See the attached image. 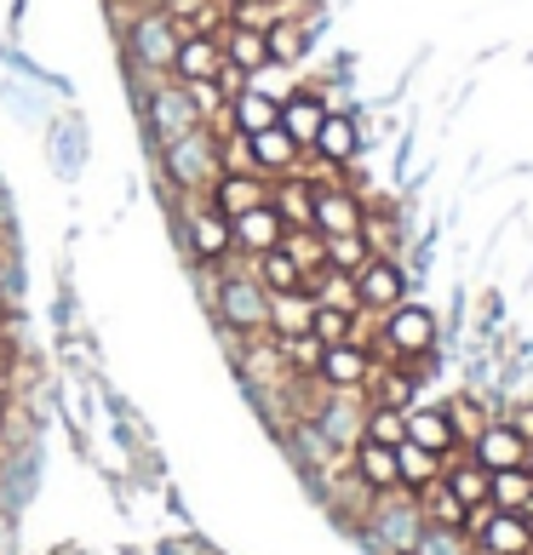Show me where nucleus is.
Listing matches in <instances>:
<instances>
[{
  "label": "nucleus",
  "mask_w": 533,
  "mask_h": 555,
  "mask_svg": "<svg viewBox=\"0 0 533 555\" xmlns=\"http://www.w3.org/2000/svg\"><path fill=\"white\" fill-rule=\"evenodd\" d=\"M127 64L132 75L143 80H167L173 75V57H178V40H183V24L167 17L161 7H143L138 17H127Z\"/></svg>",
  "instance_id": "obj_1"
},
{
  "label": "nucleus",
  "mask_w": 533,
  "mask_h": 555,
  "mask_svg": "<svg viewBox=\"0 0 533 555\" xmlns=\"http://www.w3.org/2000/svg\"><path fill=\"white\" fill-rule=\"evenodd\" d=\"M213 315H218V326H230L236 338H264L270 333V293H264V281L253 270H230V275H218Z\"/></svg>",
  "instance_id": "obj_2"
},
{
  "label": "nucleus",
  "mask_w": 533,
  "mask_h": 555,
  "mask_svg": "<svg viewBox=\"0 0 533 555\" xmlns=\"http://www.w3.org/2000/svg\"><path fill=\"white\" fill-rule=\"evenodd\" d=\"M161 172H167L173 190H190V195H207L213 178L224 172L218 167V132L213 127H195L173 143H161Z\"/></svg>",
  "instance_id": "obj_3"
},
{
  "label": "nucleus",
  "mask_w": 533,
  "mask_h": 555,
  "mask_svg": "<svg viewBox=\"0 0 533 555\" xmlns=\"http://www.w3.org/2000/svg\"><path fill=\"white\" fill-rule=\"evenodd\" d=\"M178 235H183V253H190L201 270H224V263L236 258V230L207 195H195L190 207L178 212Z\"/></svg>",
  "instance_id": "obj_4"
},
{
  "label": "nucleus",
  "mask_w": 533,
  "mask_h": 555,
  "mask_svg": "<svg viewBox=\"0 0 533 555\" xmlns=\"http://www.w3.org/2000/svg\"><path fill=\"white\" fill-rule=\"evenodd\" d=\"M424 532V509L414 492H379L373 499V516H367V544H373L379 555H414Z\"/></svg>",
  "instance_id": "obj_5"
},
{
  "label": "nucleus",
  "mask_w": 533,
  "mask_h": 555,
  "mask_svg": "<svg viewBox=\"0 0 533 555\" xmlns=\"http://www.w3.org/2000/svg\"><path fill=\"white\" fill-rule=\"evenodd\" d=\"M143 120H150L155 150L183 138V132H195V127H207V115H201V104H195V87H183V80H173V75L150 80V92H143Z\"/></svg>",
  "instance_id": "obj_6"
},
{
  "label": "nucleus",
  "mask_w": 533,
  "mask_h": 555,
  "mask_svg": "<svg viewBox=\"0 0 533 555\" xmlns=\"http://www.w3.org/2000/svg\"><path fill=\"white\" fill-rule=\"evenodd\" d=\"M430 349H436V315L424 310V304H396V310H384V326H379V356L391 361H424Z\"/></svg>",
  "instance_id": "obj_7"
},
{
  "label": "nucleus",
  "mask_w": 533,
  "mask_h": 555,
  "mask_svg": "<svg viewBox=\"0 0 533 555\" xmlns=\"http://www.w3.org/2000/svg\"><path fill=\"white\" fill-rule=\"evenodd\" d=\"M351 286H356V310L384 315V310H396V304L407 298V270H402L391 253H373V258H367L361 270L351 275Z\"/></svg>",
  "instance_id": "obj_8"
},
{
  "label": "nucleus",
  "mask_w": 533,
  "mask_h": 555,
  "mask_svg": "<svg viewBox=\"0 0 533 555\" xmlns=\"http://www.w3.org/2000/svg\"><path fill=\"white\" fill-rule=\"evenodd\" d=\"M361 218H367L361 190H351V183H339V178H316V218H310V230L351 235V230H361Z\"/></svg>",
  "instance_id": "obj_9"
},
{
  "label": "nucleus",
  "mask_w": 533,
  "mask_h": 555,
  "mask_svg": "<svg viewBox=\"0 0 533 555\" xmlns=\"http://www.w3.org/2000/svg\"><path fill=\"white\" fill-rule=\"evenodd\" d=\"M373 349H367L361 338L351 344H327L321 349V366H316V384L321 389H367V378H373Z\"/></svg>",
  "instance_id": "obj_10"
},
{
  "label": "nucleus",
  "mask_w": 533,
  "mask_h": 555,
  "mask_svg": "<svg viewBox=\"0 0 533 555\" xmlns=\"http://www.w3.org/2000/svg\"><path fill=\"white\" fill-rule=\"evenodd\" d=\"M321 424V436L333 441L339 452H351L361 441V424H367V406H361V389H327V401L310 413Z\"/></svg>",
  "instance_id": "obj_11"
},
{
  "label": "nucleus",
  "mask_w": 533,
  "mask_h": 555,
  "mask_svg": "<svg viewBox=\"0 0 533 555\" xmlns=\"http://www.w3.org/2000/svg\"><path fill=\"white\" fill-rule=\"evenodd\" d=\"M310 160H321L327 172H344L351 160H361V127H356L351 109H327L321 132L310 143Z\"/></svg>",
  "instance_id": "obj_12"
},
{
  "label": "nucleus",
  "mask_w": 533,
  "mask_h": 555,
  "mask_svg": "<svg viewBox=\"0 0 533 555\" xmlns=\"http://www.w3.org/2000/svg\"><path fill=\"white\" fill-rule=\"evenodd\" d=\"M218 69H224V40L201 35V29H183L178 57H173V80H183V87H207V80H218Z\"/></svg>",
  "instance_id": "obj_13"
},
{
  "label": "nucleus",
  "mask_w": 533,
  "mask_h": 555,
  "mask_svg": "<svg viewBox=\"0 0 533 555\" xmlns=\"http://www.w3.org/2000/svg\"><path fill=\"white\" fill-rule=\"evenodd\" d=\"M327 92H316V87H293L281 98V132L299 143L304 155H310V143H316V132H321V120H327Z\"/></svg>",
  "instance_id": "obj_14"
},
{
  "label": "nucleus",
  "mask_w": 533,
  "mask_h": 555,
  "mask_svg": "<svg viewBox=\"0 0 533 555\" xmlns=\"http://www.w3.org/2000/svg\"><path fill=\"white\" fill-rule=\"evenodd\" d=\"M230 230H236V253L253 263L258 253H276V246L287 241V218L276 212V201H264V207L230 218Z\"/></svg>",
  "instance_id": "obj_15"
},
{
  "label": "nucleus",
  "mask_w": 533,
  "mask_h": 555,
  "mask_svg": "<svg viewBox=\"0 0 533 555\" xmlns=\"http://www.w3.org/2000/svg\"><path fill=\"white\" fill-rule=\"evenodd\" d=\"M270 183H276V178H264V172H218L213 190H207V201H213L224 218H241V212H253V207H264V201H270Z\"/></svg>",
  "instance_id": "obj_16"
},
{
  "label": "nucleus",
  "mask_w": 533,
  "mask_h": 555,
  "mask_svg": "<svg viewBox=\"0 0 533 555\" xmlns=\"http://www.w3.org/2000/svg\"><path fill=\"white\" fill-rule=\"evenodd\" d=\"M224 127L241 132V138H258V132L281 127V98H270L264 87H248L241 98H230V104H224Z\"/></svg>",
  "instance_id": "obj_17"
},
{
  "label": "nucleus",
  "mask_w": 533,
  "mask_h": 555,
  "mask_svg": "<svg viewBox=\"0 0 533 555\" xmlns=\"http://www.w3.org/2000/svg\"><path fill=\"white\" fill-rule=\"evenodd\" d=\"M470 459H477L487 476H494V469H517L528 459V441L510 424H482V436L470 441Z\"/></svg>",
  "instance_id": "obj_18"
},
{
  "label": "nucleus",
  "mask_w": 533,
  "mask_h": 555,
  "mask_svg": "<svg viewBox=\"0 0 533 555\" xmlns=\"http://www.w3.org/2000/svg\"><path fill=\"white\" fill-rule=\"evenodd\" d=\"M351 476L373 492V499H379V492H396V447H379V441L361 436L351 447Z\"/></svg>",
  "instance_id": "obj_19"
},
{
  "label": "nucleus",
  "mask_w": 533,
  "mask_h": 555,
  "mask_svg": "<svg viewBox=\"0 0 533 555\" xmlns=\"http://www.w3.org/2000/svg\"><path fill=\"white\" fill-rule=\"evenodd\" d=\"M248 150H253V172H264V178H287V172L304 167V150H299V143L287 138L281 127L248 138Z\"/></svg>",
  "instance_id": "obj_20"
},
{
  "label": "nucleus",
  "mask_w": 533,
  "mask_h": 555,
  "mask_svg": "<svg viewBox=\"0 0 533 555\" xmlns=\"http://www.w3.org/2000/svg\"><path fill=\"white\" fill-rule=\"evenodd\" d=\"M218 40H224V57H230L236 69L258 75L264 64H270V47H264V24H248V17H230V29H224Z\"/></svg>",
  "instance_id": "obj_21"
},
{
  "label": "nucleus",
  "mask_w": 533,
  "mask_h": 555,
  "mask_svg": "<svg viewBox=\"0 0 533 555\" xmlns=\"http://www.w3.org/2000/svg\"><path fill=\"white\" fill-rule=\"evenodd\" d=\"M407 441H419V447L447 459V452L459 447V429L447 418V406H407Z\"/></svg>",
  "instance_id": "obj_22"
},
{
  "label": "nucleus",
  "mask_w": 533,
  "mask_h": 555,
  "mask_svg": "<svg viewBox=\"0 0 533 555\" xmlns=\"http://www.w3.org/2000/svg\"><path fill=\"white\" fill-rule=\"evenodd\" d=\"M487 555H533V521L517 516V509H494V521L477 539Z\"/></svg>",
  "instance_id": "obj_23"
},
{
  "label": "nucleus",
  "mask_w": 533,
  "mask_h": 555,
  "mask_svg": "<svg viewBox=\"0 0 533 555\" xmlns=\"http://www.w3.org/2000/svg\"><path fill=\"white\" fill-rule=\"evenodd\" d=\"M310 315H316V293H310V286H299V293H270V338L310 333Z\"/></svg>",
  "instance_id": "obj_24"
},
{
  "label": "nucleus",
  "mask_w": 533,
  "mask_h": 555,
  "mask_svg": "<svg viewBox=\"0 0 533 555\" xmlns=\"http://www.w3.org/2000/svg\"><path fill=\"white\" fill-rule=\"evenodd\" d=\"M361 396H373L367 406H396V413H407V406H414V396H419V373L414 366H373V378H367V389Z\"/></svg>",
  "instance_id": "obj_25"
},
{
  "label": "nucleus",
  "mask_w": 533,
  "mask_h": 555,
  "mask_svg": "<svg viewBox=\"0 0 533 555\" xmlns=\"http://www.w3.org/2000/svg\"><path fill=\"white\" fill-rule=\"evenodd\" d=\"M430 481H442V452H430V447H419V441H402V447H396V487L419 499Z\"/></svg>",
  "instance_id": "obj_26"
},
{
  "label": "nucleus",
  "mask_w": 533,
  "mask_h": 555,
  "mask_svg": "<svg viewBox=\"0 0 533 555\" xmlns=\"http://www.w3.org/2000/svg\"><path fill=\"white\" fill-rule=\"evenodd\" d=\"M419 509H424V527H447V532H465V516H470V504L447 481H430L419 492Z\"/></svg>",
  "instance_id": "obj_27"
},
{
  "label": "nucleus",
  "mask_w": 533,
  "mask_h": 555,
  "mask_svg": "<svg viewBox=\"0 0 533 555\" xmlns=\"http://www.w3.org/2000/svg\"><path fill=\"white\" fill-rule=\"evenodd\" d=\"M264 47H270V64L293 69L299 57L310 52V29H304L299 17H270V24H264Z\"/></svg>",
  "instance_id": "obj_28"
},
{
  "label": "nucleus",
  "mask_w": 533,
  "mask_h": 555,
  "mask_svg": "<svg viewBox=\"0 0 533 555\" xmlns=\"http://www.w3.org/2000/svg\"><path fill=\"white\" fill-rule=\"evenodd\" d=\"M248 270L264 281V293H299V286L310 281V275L299 270V258L287 253V246H276V253H258V258L248 263Z\"/></svg>",
  "instance_id": "obj_29"
},
{
  "label": "nucleus",
  "mask_w": 533,
  "mask_h": 555,
  "mask_svg": "<svg viewBox=\"0 0 533 555\" xmlns=\"http://www.w3.org/2000/svg\"><path fill=\"white\" fill-rule=\"evenodd\" d=\"M356 304H327V298H316V315H310V333L321 338V344H351L356 338Z\"/></svg>",
  "instance_id": "obj_30"
},
{
  "label": "nucleus",
  "mask_w": 533,
  "mask_h": 555,
  "mask_svg": "<svg viewBox=\"0 0 533 555\" xmlns=\"http://www.w3.org/2000/svg\"><path fill=\"white\" fill-rule=\"evenodd\" d=\"M367 258H373V246H367L361 230H351V235H327V270H333V275H356Z\"/></svg>",
  "instance_id": "obj_31"
},
{
  "label": "nucleus",
  "mask_w": 533,
  "mask_h": 555,
  "mask_svg": "<svg viewBox=\"0 0 533 555\" xmlns=\"http://www.w3.org/2000/svg\"><path fill=\"white\" fill-rule=\"evenodd\" d=\"M487 499H494V509H517V516H522V504L533 499V476H528L522 464H517V469H494Z\"/></svg>",
  "instance_id": "obj_32"
},
{
  "label": "nucleus",
  "mask_w": 533,
  "mask_h": 555,
  "mask_svg": "<svg viewBox=\"0 0 533 555\" xmlns=\"http://www.w3.org/2000/svg\"><path fill=\"white\" fill-rule=\"evenodd\" d=\"M361 235H367V246H373V253H391V258H396V246H402V218H396L391 207H367Z\"/></svg>",
  "instance_id": "obj_33"
},
{
  "label": "nucleus",
  "mask_w": 533,
  "mask_h": 555,
  "mask_svg": "<svg viewBox=\"0 0 533 555\" xmlns=\"http://www.w3.org/2000/svg\"><path fill=\"white\" fill-rule=\"evenodd\" d=\"M281 246L299 258L304 275H321V270H327V235H321V230H287Z\"/></svg>",
  "instance_id": "obj_34"
},
{
  "label": "nucleus",
  "mask_w": 533,
  "mask_h": 555,
  "mask_svg": "<svg viewBox=\"0 0 533 555\" xmlns=\"http://www.w3.org/2000/svg\"><path fill=\"white\" fill-rule=\"evenodd\" d=\"M361 436L379 441V447H402L407 441V413H396V406H367Z\"/></svg>",
  "instance_id": "obj_35"
},
{
  "label": "nucleus",
  "mask_w": 533,
  "mask_h": 555,
  "mask_svg": "<svg viewBox=\"0 0 533 555\" xmlns=\"http://www.w3.org/2000/svg\"><path fill=\"white\" fill-rule=\"evenodd\" d=\"M293 447H299V459L310 464V469H321V464H333V441L321 436V424L316 418H299V429H293Z\"/></svg>",
  "instance_id": "obj_36"
},
{
  "label": "nucleus",
  "mask_w": 533,
  "mask_h": 555,
  "mask_svg": "<svg viewBox=\"0 0 533 555\" xmlns=\"http://www.w3.org/2000/svg\"><path fill=\"white\" fill-rule=\"evenodd\" d=\"M465 550H470L465 532H447V527H424L414 544V555H465Z\"/></svg>",
  "instance_id": "obj_37"
},
{
  "label": "nucleus",
  "mask_w": 533,
  "mask_h": 555,
  "mask_svg": "<svg viewBox=\"0 0 533 555\" xmlns=\"http://www.w3.org/2000/svg\"><path fill=\"white\" fill-rule=\"evenodd\" d=\"M447 418H454V429H459V436H470V441H477L482 436V413H477V401H470V396H454V401H447Z\"/></svg>",
  "instance_id": "obj_38"
},
{
  "label": "nucleus",
  "mask_w": 533,
  "mask_h": 555,
  "mask_svg": "<svg viewBox=\"0 0 533 555\" xmlns=\"http://www.w3.org/2000/svg\"><path fill=\"white\" fill-rule=\"evenodd\" d=\"M155 7H161V12H167V17H178V24H183V29H195V24H201V17H207V12L218 7V0H155Z\"/></svg>",
  "instance_id": "obj_39"
},
{
  "label": "nucleus",
  "mask_w": 533,
  "mask_h": 555,
  "mask_svg": "<svg viewBox=\"0 0 533 555\" xmlns=\"http://www.w3.org/2000/svg\"><path fill=\"white\" fill-rule=\"evenodd\" d=\"M213 87H218V98H224V104H230V98H241V92L253 87V75H248V69H236L230 57H224V69H218V80H213Z\"/></svg>",
  "instance_id": "obj_40"
},
{
  "label": "nucleus",
  "mask_w": 533,
  "mask_h": 555,
  "mask_svg": "<svg viewBox=\"0 0 533 555\" xmlns=\"http://www.w3.org/2000/svg\"><path fill=\"white\" fill-rule=\"evenodd\" d=\"M510 429H517L522 441H533V406H517V418H510Z\"/></svg>",
  "instance_id": "obj_41"
},
{
  "label": "nucleus",
  "mask_w": 533,
  "mask_h": 555,
  "mask_svg": "<svg viewBox=\"0 0 533 555\" xmlns=\"http://www.w3.org/2000/svg\"><path fill=\"white\" fill-rule=\"evenodd\" d=\"M12 406H17V396H12V378L0 373V424H7V413H12Z\"/></svg>",
  "instance_id": "obj_42"
},
{
  "label": "nucleus",
  "mask_w": 533,
  "mask_h": 555,
  "mask_svg": "<svg viewBox=\"0 0 533 555\" xmlns=\"http://www.w3.org/2000/svg\"><path fill=\"white\" fill-rule=\"evenodd\" d=\"M230 7V17H253V7H264V0H224Z\"/></svg>",
  "instance_id": "obj_43"
},
{
  "label": "nucleus",
  "mask_w": 533,
  "mask_h": 555,
  "mask_svg": "<svg viewBox=\"0 0 533 555\" xmlns=\"http://www.w3.org/2000/svg\"><path fill=\"white\" fill-rule=\"evenodd\" d=\"M522 469H528V476H533V441H528V459H522Z\"/></svg>",
  "instance_id": "obj_44"
},
{
  "label": "nucleus",
  "mask_w": 533,
  "mask_h": 555,
  "mask_svg": "<svg viewBox=\"0 0 533 555\" xmlns=\"http://www.w3.org/2000/svg\"><path fill=\"white\" fill-rule=\"evenodd\" d=\"M522 516H528V521H533V499H528V504H522Z\"/></svg>",
  "instance_id": "obj_45"
}]
</instances>
